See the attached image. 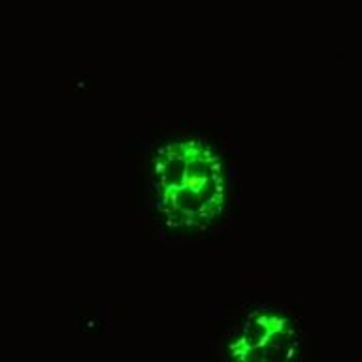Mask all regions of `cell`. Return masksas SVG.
Listing matches in <instances>:
<instances>
[{
	"mask_svg": "<svg viewBox=\"0 0 362 362\" xmlns=\"http://www.w3.org/2000/svg\"><path fill=\"white\" fill-rule=\"evenodd\" d=\"M158 214L170 228L206 230L225 214L228 180L223 158L198 138H172L151 158Z\"/></svg>",
	"mask_w": 362,
	"mask_h": 362,
	"instance_id": "6da1fadb",
	"label": "cell"
},
{
	"mask_svg": "<svg viewBox=\"0 0 362 362\" xmlns=\"http://www.w3.org/2000/svg\"><path fill=\"white\" fill-rule=\"evenodd\" d=\"M300 332L287 313L272 308L249 311L228 341L230 362H294Z\"/></svg>",
	"mask_w": 362,
	"mask_h": 362,
	"instance_id": "7a4b0ae2",
	"label": "cell"
}]
</instances>
